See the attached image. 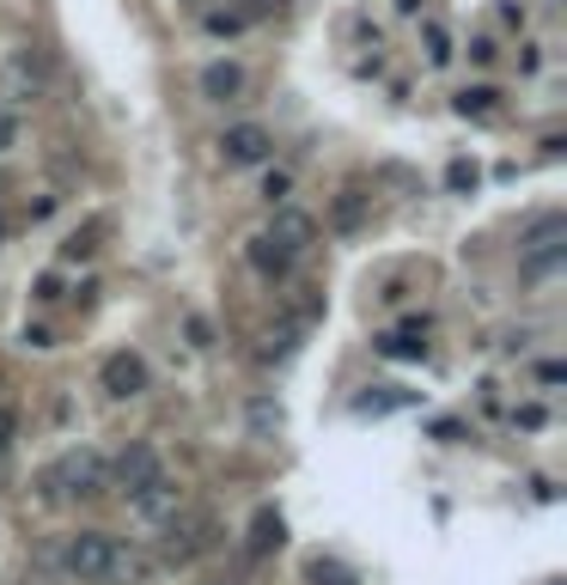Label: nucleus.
Returning a JSON list of instances; mask_svg holds the SVG:
<instances>
[{"label":"nucleus","instance_id":"obj_1","mask_svg":"<svg viewBox=\"0 0 567 585\" xmlns=\"http://www.w3.org/2000/svg\"><path fill=\"white\" fill-rule=\"evenodd\" d=\"M37 488H43V500H98L110 488V464L92 452V445H79V452H67L62 464H50L37 476Z\"/></svg>","mask_w":567,"mask_h":585},{"label":"nucleus","instance_id":"obj_2","mask_svg":"<svg viewBox=\"0 0 567 585\" xmlns=\"http://www.w3.org/2000/svg\"><path fill=\"white\" fill-rule=\"evenodd\" d=\"M62 561H67V573H74V579H110V561H117V537H105V531H79V537H67Z\"/></svg>","mask_w":567,"mask_h":585},{"label":"nucleus","instance_id":"obj_3","mask_svg":"<svg viewBox=\"0 0 567 585\" xmlns=\"http://www.w3.org/2000/svg\"><path fill=\"white\" fill-rule=\"evenodd\" d=\"M129 507H134V519H141V524H165L172 512H184V488L159 469V476H146L141 488L129 495Z\"/></svg>","mask_w":567,"mask_h":585},{"label":"nucleus","instance_id":"obj_4","mask_svg":"<svg viewBox=\"0 0 567 585\" xmlns=\"http://www.w3.org/2000/svg\"><path fill=\"white\" fill-rule=\"evenodd\" d=\"M43 86H50L43 50H19L13 62H7V74H0V98H7V105H25V98H37Z\"/></svg>","mask_w":567,"mask_h":585},{"label":"nucleus","instance_id":"obj_5","mask_svg":"<svg viewBox=\"0 0 567 585\" xmlns=\"http://www.w3.org/2000/svg\"><path fill=\"white\" fill-rule=\"evenodd\" d=\"M165 524H172V543H165V561H196L201 549L214 543V519H201V512H196V519H184V512H172V519H165Z\"/></svg>","mask_w":567,"mask_h":585},{"label":"nucleus","instance_id":"obj_6","mask_svg":"<svg viewBox=\"0 0 567 585\" xmlns=\"http://www.w3.org/2000/svg\"><path fill=\"white\" fill-rule=\"evenodd\" d=\"M269 129H257V122H238V129H226V141H220V153L232 159V165H263L269 159Z\"/></svg>","mask_w":567,"mask_h":585},{"label":"nucleus","instance_id":"obj_7","mask_svg":"<svg viewBox=\"0 0 567 585\" xmlns=\"http://www.w3.org/2000/svg\"><path fill=\"white\" fill-rule=\"evenodd\" d=\"M105 390H110V397H141V390H146V360H141V354H129V348L110 354V360H105Z\"/></svg>","mask_w":567,"mask_h":585},{"label":"nucleus","instance_id":"obj_8","mask_svg":"<svg viewBox=\"0 0 567 585\" xmlns=\"http://www.w3.org/2000/svg\"><path fill=\"white\" fill-rule=\"evenodd\" d=\"M269 238H275L281 250H293V257H299V250L317 238V220H312V214H299V208H275V220H269Z\"/></svg>","mask_w":567,"mask_h":585},{"label":"nucleus","instance_id":"obj_9","mask_svg":"<svg viewBox=\"0 0 567 585\" xmlns=\"http://www.w3.org/2000/svg\"><path fill=\"white\" fill-rule=\"evenodd\" d=\"M146 476H159V457H153V445H129V452L110 464V481H117L122 495H134Z\"/></svg>","mask_w":567,"mask_h":585},{"label":"nucleus","instance_id":"obj_10","mask_svg":"<svg viewBox=\"0 0 567 585\" xmlns=\"http://www.w3.org/2000/svg\"><path fill=\"white\" fill-rule=\"evenodd\" d=\"M201 91H208L214 105H232L238 91H244V67L238 62H208L201 67Z\"/></svg>","mask_w":567,"mask_h":585},{"label":"nucleus","instance_id":"obj_11","mask_svg":"<svg viewBox=\"0 0 567 585\" xmlns=\"http://www.w3.org/2000/svg\"><path fill=\"white\" fill-rule=\"evenodd\" d=\"M251 269H257V274H269V281H281V274L293 269V250H281L275 238L263 232V238H251Z\"/></svg>","mask_w":567,"mask_h":585},{"label":"nucleus","instance_id":"obj_12","mask_svg":"<svg viewBox=\"0 0 567 585\" xmlns=\"http://www.w3.org/2000/svg\"><path fill=\"white\" fill-rule=\"evenodd\" d=\"M281 543H287V524H281L275 507H263L251 519V543H244V549H251V555H269V549H281Z\"/></svg>","mask_w":567,"mask_h":585},{"label":"nucleus","instance_id":"obj_13","mask_svg":"<svg viewBox=\"0 0 567 585\" xmlns=\"http://www.w3.org/2000/svg\"><path fill=\"white\" fill-rule=\"evenodd\" d=\"M330 226H336V232H360V226H367V195H360V189H342V195H336Z\"/></svg>","mask_w":567,"mask_h":585},{"label":"nucleus","instance_id":"obj_14","mask_svg":"<svg viewBox=\"0 0 567 585\" xmlns=\"http://www.w3.org/2000/svg\"><path fill=\"white\" fill-rule=\"evenodd\" d=\"M305 579H312V585H360L355 567L336 561V555H312V561H305Z\"/></svg>","mask_w":567,"mask_h":585},{"label":"nucleus","instance_id":"obj_15","mask_svg":"<svg viewBox=\"0 0 567 585\" xmlns=\"http://www.w3.org/2000/svg\"><path fill=\"white\" fill-rule=\"evenodd\" d=\"M98 238H105V220H86V226H79V232L62 245V262H86V257L98 250Z\"/></svg>","mask_w":567,"mask_h":585},{"label":"nucleus","instance_id":"obj_16","mask_svg":"<svg viewBox=\"0 0 567 585\" xmlns=\"http://www.w3.org/2000/svg\"><path fill=\"white\" fill-rule=\"evenodd\" d=\"M567 245H543V250H525V281H549L555 269H561Z\"/></svg>","mask_w":567,"mask_h":585},{"label":"nucleus","instance_id":"obj_17","mask_svg":"<svg viewBox=\"0 0 567 585\" xmlns=\"http://www.w3.org/2000/svg\"><path fill=\"white\" fill-rule=\"evenodd\" d=\"M379 354H391V360H422L427 342H422V329H396V336L379 342Z\"/></svg>","mask_w":567,"mask_h":585},{"label":"nucleus","instance_id":"obj_18","mask_svg":"<svg viewBox=\"0 0 567 585\" xmlns=\"http://www.w3.org/2000/svg\"><path fill=\"white\" fill-rule=\"evenodd\" d=\"M561 238H567V220H561V214H543V220H531V232H525V250L561 245Z\"/></svg>","mask_w":567,"mask_h":585},{"label":"nucleus","instance_id":"obj_19","mask_svg":"<svg viewBox=\"0 0 567 585\" xmlns=\"http://www.w3.org/2000/svg\"><path fill=\"white\" fill-rule=\"evenodd\" d=\"M458 110H464V117H489V110H494V86H470V91H458Z\"/></svg>","mask_w":567,"mask_h":585},{"label":"nucleus","instance_id":"obj_20","mask_svg":"<svg viewBox=\"0 0 567 585\" xmlns=\"http://www.w3.org/2000/svg\"><path fill=\"white\" fill-rule=\"evenodd\" d=\"M403 403H410V390L384 384V397H360V415H384V409H403Z\"/></svg>","mask_w":567,"mask_h":585},{"label":"nucleus","instance_id":"obj_21","mask_svg":"<svg viewBox=\"0 0 567 585\" xmlns=\"http://www.w3.org/2000/svg\"><path fill=\"white\" fill-rule=\"evenodd\" d=\"M232 13H238V19H244V25H257V19H269V13H281V0H238Z\"/></svg>","mask_w":567,"mask_h":585},{"label":"nucleus","instance_id":"obj_22","mask_svg":"<svg viewBox=\"0 0 567 585\" xmlns=\"http://www.w3.org/2000/svg\"><path fill=\"white\" fill-rule=\"evenodd\" d=\"M427 62H434V67H446V62H451V37H446L439 25H427Z\"/></svg>","mask_w":567,"mask_h":585},{"label":"nucleus","instance_id":"obj_23","mask_svg":"<svg viewBox=\"0 0 567 585\" xmlns=\"http://www.w3.org/2000/svg\"><path fill=\"white\" fill-rule=\"evenodd\" d=\"M208 31H214V37H232V31H244V19L226 7V13H208Z\"/></svg>","mask_w":567,"mask_h":585},{"label":"nucleus","instance_id":"obj_24","mask_svg":"<svg viewBox=\"0 0 567 585\" xmlns=\"http://www.w3.org/2000/svg\"><path fill=\"white\" fill-rule=\"evenodd\" d=\"M19 141V117H13V105H0V153Z\"/></svg>","mask_w":567,"mask_h":585},{"label":"nucleus","instance_id":"obj_25","mask_svg":"<svg viewBox=\"0 0 567 585\" xmlns=\"http://www.w3.org/2000/svg\"><path fill=\"white\" fill-rule=\"evenodd\" d=\"M37 300H43V305L62 300V274H37Z\"/></svg>","mask_w":567,"mask_h":585},{"label":"nucleus","instance_id":"obj_26","mask_svg":"<svg viewBox=\"0 0 567 585\" xmlns=\"http://www.w3.org/2000/svg\"><path fill=\"white\" fill-rule=\"evenodd\" d=\"M446 177H451V189H470V183H476V165H464V159H458V165H451Z\"/></svg>","mask_w":567,"mask_h":585},{"label":"nucleus","instance_id":"obj_27","mask_svg":"<svg viewBox=\"0 0 567 585\" xmlns=\"http://www.w3.org/2000/svg\"><path fill=\"white\" fill-rule=\"evenodd\" d=\"M13 427H19V421H13V409L0 403V452H7V445H13Z\"/></svg>","mask_w":567,"mask_h":585},{"label":"nucleus","instance_id":"obj_28","mask_svg":"<svg viewBox=\"0 0 567 585\" xmlns=\"http://www.w3.org/2000/svg\"><path fill=\"white\" fill-rule=\"evenodd\" d=\"M0 238H7V214H0Z\"/></svg>","mask_w":567,"mask_h":585}]
</instances>
